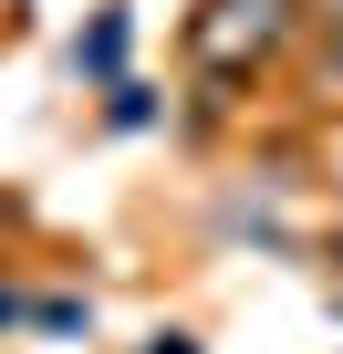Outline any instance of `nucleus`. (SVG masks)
I'll list each match as a JSON object with an SVG mask.
<instances>
[{"label":"nucleus","instance_id":"obj_1","mask_svg":"<svg viewBox=\"0 0 343 354\" xmlns=\"http://www.w3.org/2000/svg\"><path fill=\"white\" fill-rule=\"evenodd\" d=\"M281 32H291V0H208L188 21V53H198V73H250Z\"/></svg>","mask_w":343,"mask_h":354},{"label":"nucleus","instance_id":"obj_2","mask_svg":"<svg viewBox=\"0 0 343 354\" xmlns=\"http://www.w3.org/2000/svg\"><path fill=\"white\" fill-rule=\"evenodd\" d=\"M322 11H333V21H343V0H322Z\"/></svg>","mask_w":343,"mask_h":354}]
</instances>
